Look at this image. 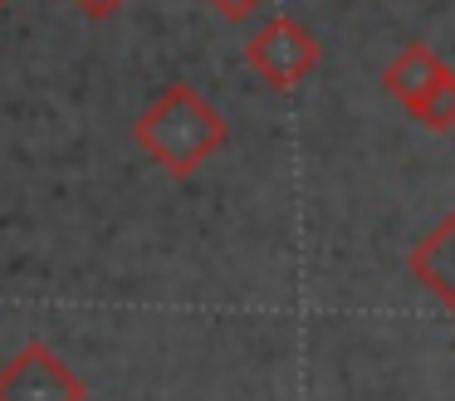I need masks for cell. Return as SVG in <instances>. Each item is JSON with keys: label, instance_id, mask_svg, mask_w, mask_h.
I'll return each mask as SVG.
<instances>
[{"label": "cell", "instance_id": "cell-7", "mask_svg": "<svg viewBox=\"0 0 455 401\" xmlns=\"http://www.w3.org/2000/svg\"><path fill=\"white\" fill-rule=\"evenodd\" d=\"M206 5L216 10V15H226V20H235V25H240V20H250L265 0H206Z\"/></svg>", "mask_w": 455, "mask_h": 401}, {"label": "cell", "instance_id": "cell-3", "mask_svg": "<svg viewBox=\"0 0 455 401\" xmlns=\"http://www.w3.org/2000/svg\"><path fill=\"white\" fill-rule=\"evenodd\" d=\"M84 377L50 348L30 338L11 362H0V401H84Z\"/></svg>", "mask_w": 455, "mask_h": 401}, {"label": "cell", "instance_id": "cell-8", "mask_svg": "<svg viewBox=\"0 0 455 401\" xmlns=\"http://www.w3.org/2000/svg\"><path fill=\"white\" fill-rule=\"evenodd\" d=\"M74 5H79L89 20H113L123 5H128V0H74Z\"/></svg>", "mask_w": 455, "mask_h": 401}, {"label": "cell", "instance_id": "cell-9", "mask_svg": "<svg viewBox=\"0 0 455 401\" xmlns=\"http://www.w3.org/2000/svg\"><path fill=\"white\" fill-rule=\"evenodd\" d=\"M0 5H5V0H0Z\"/></svg>", "mask_w": 455, "mask_h": 401}, {"label": "cell", "instance_id": "cell-5", "mask_svg": "<svg viewBox=\"0 0 455 401\" xmlns=\"http://www.w3.org/2000/svg\"><path fill=\"white\" fill-rule=\"evenodd\" d=\"M445 68V59L435 54L431 44H421V39H411V44H402L392 59H387L382 68V88L396 98V103H416V98L426 93V88L435 84V74Z\"/></svg>", "mask_w": 455, "mask_h": 401}, {"label": "cell", "instance_id": "cell-4", "mask_svg": "<svg viewBox=\"0 0 455 401\" xmlns=\"http://www.w3.org/2000/svg\"><path fill=\"white\" fill-rule=\"evenodd\" d=\"M406 269H411L416 279L435 293V303H441V309L455 318V205L421 235V240L411 245Z\"/></svg>", "mask_w": 455, "mask_h": 401}, {"label": "cell", "instance_id": "cell-6", "mask_svg": "<svg viewBox=\"0 0 455 401\" xmlns=\"http://www.w3.org/2000/svg\"><path fill=\"white\" fill-rule=\"evenodd\" d=\"M406 113L421 127H431V132H451L455 127V68L445 64L441 74H435V84L426 88L416 103H406Z\"/></svg>", "mask_w": 455, "mask_h": 401}, {"label": "cell", "instance_id": "cell-2", "mask_svg": "<svg viewBox=\"0 0 455 401\" xmlns=\"http://www.w3.org/2000/svg\"><path fill=\"white\" fill-rule=\"evenodd\" d=\"M318 59H323L318 39L289 15L265 20V25L245 39V64L255 68L269 88H279V93H289V88L304 84V78L318 68Z\"/></svg>", "mask_w": 455, "mask_h": 401}, {"label": "cell", "instance_id": "cell-1", "mask_svg": "<svg viewBox=\"0 0 455 401\" xmlns=\"http://www.w3.org/2000/svg\"><path fill=\"white\" fill-rule=\"evenodd\" d=\"M230 127L216 113L196 84H167L138 117H132V142L172 176H191L226 147Z\"/></svg>", "mask_w": 455, "mask_h": 401}]
</instances>
